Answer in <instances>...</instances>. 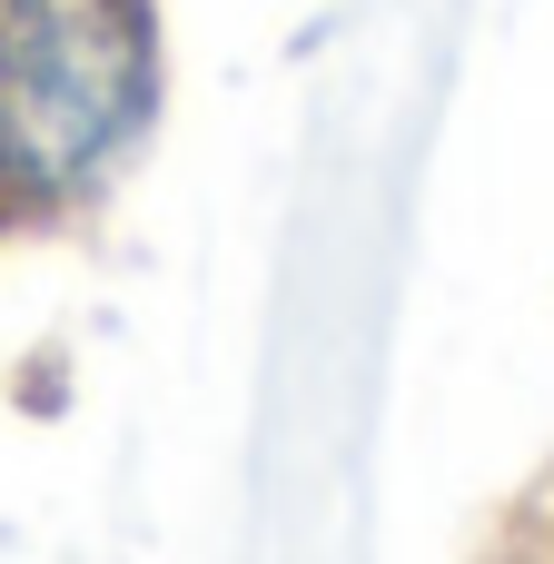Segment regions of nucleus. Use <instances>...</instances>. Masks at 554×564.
<instances>
[{"mask_svg":"<svg viewBox=\"0 0 554 564\" xmlns=\"http://www.w3.org/2000/svg\"><path fill=\"white\" fill-rule=\"evenodd\" d=\"M159 99L149 0H0V198L89 188Z\"/></svg>","mask_w":554,"mask_h":564,"instance_id":"obj_1","label":"nucleus"}]
</instances>
